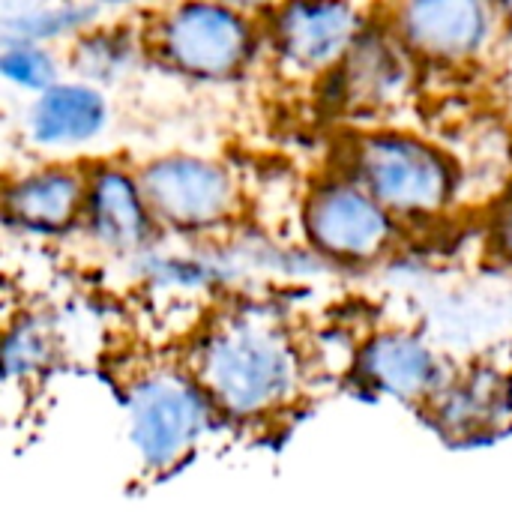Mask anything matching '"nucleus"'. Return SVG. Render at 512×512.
Here are the masks:
<instances>
[{"label": "nucleus", "instance_id": "nucleus-1", "mask_svg": "<svg viewBox=\"0 0 512 512\" xmlns=\"http://www.w3.org/2000/svg\"><path fill=\"white\" fill-rule=\"evenodd\" d=\"M186 366L219 420L240 426L285 417L309 387V360L294 327L255 300L219 309L198 330Z\"/></svg>", "mask_w": 512, "mask_h": 512}, {"label": "nucleus", "instance_id": "nucleus-2", "mask_svg": "<svg viewBox=\"0 0 512 512\" xmlns=\"http://www.w3.org/2000/svg\"><path fill=\"white\" fill-rule=\"evenodd\" d=\"M336 174L366 189L399 222L444 216L459 195L456 162L429 138L402 129L351 132Z\"/></svg>", "mask_w": 512, "mask_h": 512}, {"label": "nucleus", "instance_id": "nucleus-3", "mask_svg": "<svg viewBox=\"0 0 512 512\" xmlns=\"http://www.w3.org/2000/svg\"><path fill=\"white\" fill-rule=\"evenodd\" d=\"M129 441L150 477L180 471L210 435L219 414L186 363L147 360L120 381Z\"/></svg>", "mask_w": 512, "mask_h": 512}, {"label": "nucleus", "instance_id": "nucleus-4", "mask_svg": "<svg viewBox=\"0 0 512 512\" xmlns=\"http://www.w3.org/2000/svg\"><path fill=\"white\" fill-rule=\"evenodd\" d=\"M144 51L168 72L195 81L240 78L258 51V24L225 3H174L144 12Z\"/></svg>", "mask_w": 512, "mask_h": 512}, {"label": "nucleus", "instance_id": "nucleus-5", "mask_svg": "<svg viewBox=\"0 0 512 512\" xmlns=\"http://www.w3.org/2000/svg\"><path fill=\"white\" fill-rule=\"evenodd\" d=\"M135 177L159 231L186 237L222 234L243 213L240 180L216 159L168 153L135 168Z\"/></svg>", "mask_w": 512, "mask_h": 512}, {"label": "nucleus", "instance_id": "nucleus-6", "mask_svg": "<svg viewBox=\"0 0 512 512\" xmlns=\"http://www.w3.org/2000/svg\"><path fill=\"white\" fill-rule=\"evenodd\" d=\"M300 225L312 255L330 264H378L399 240V219L342 174L306 192Z\"/></svg>", "mask_w": 512, "mask_h": 512}, {"label": "nucleus", "instance_id": "nucleus-7", "mask_svg": "<svg viewBox=\"0 0 512 512\" xmlns=\"http://www.w3.org/2000/svg\"><path fill=\"white\" fill-rule=\"evenodd\" d=\"M384 15L414 57L459 66L477 60L495 42L504 9L477 0H420L390 6Z\"/></svg>", "mask_w": 512, "mask_h": 512}, {"label": "nucleus", "instance_id": "nucleus-8", "mask_svg": "<svg viewBox=\"0 0 512 512\" xmlns=\"http://www.w3.org/2000/svg\"><path fill=\"white\" fill-rule=\"evenodd\" d=\"M354 369L363 387L423 414L453 381L459 366H453L426 333L393 327L366 336Z\"/></svg>", "mask_w": 512, "mask_h": 512}, {"label": "nucleus", "instance_id": "nucleus-9", "mask_svg": "<svg viewBox=\"0 0 512 512\" xmlns=\"http://www.w3.org/2000/svg\"><path fill=\"white\" fill-rule=\"evenodd\" d=\"M369 27L366 9L348 3H288L270 9V48L291 75H330Z\"/></svg>", "mask_w": 512, "mask_h": 512}, {"label": "nucleus", "instance_id": "nucleus-10", "mask_svg": "<svg viewBox=\"0 0 512 512\" xmlns=\"http://www.w3.org/2000/svg\"><path fill=\"white\" fill-rule=\"evenodd\" d=\"M414 54L396 39L387 24L369 21L342 63L327 75L333 105L354 117H372L396 108L414 81Z\"/></svg>", "mask_w": 512, "mask_h": 512}, {"label": "nucleus", "instance_id": "nucleus-11", "mask_svg": "<svg viewBox=\"0 0 512 512\" xmlns=\"http://www.w3.org/2000/svg\"><path fill=\"white\" fill-rule=\"evenodd\" d=\"M423 417L453 447H477L510 435V372L480 360L456 369Z\"/></svg>", "mask_w": 512, "mask_h": 512}, {"label": "nucleus", "instance_id": "nucleus-12", "mask_svg": "<svg viewBox=\"0 0 512 512\" xmlns=\"http://www.w3.org/2000/svg\"><path fill=\"white\" fill-rule=\"evenodd\" d=\"M81 228L102 249L126 261H138L156 249L159 225L141 195L135 171L117 162L90 165V186Z\"/></svg>", "mask_w": 512, "mask_h": 512}, {"label": "nucleus", "instance_id": "nucleus-13", "mask_svg": "<svg viewBox=\"0 0 512 512\" xmlns=\"http://www.w3.org/2000/svg\"><path fill=\"white\" fill-rule=\"evenodd\" d=\"M87 186L90 168L69 162H54L9 177L3 192L6 225L39 237L66 234L84 219Z\"/></svg>", "mask_w": 512, "mask_h": 512}, {"label": "nucleus", "instance_id": "nucleus-14", "mask_svg": "<svg viewBox=\"0 0 512 512\" xmlns=\"http://www.w3.org/2000/svg\"><path fill=\"white\" fill-rule=\"evenodd\" d=\"M111 123L105 90L84 81H60L33 96L24 114V135L39 150H75L96 141Z\"/></svg>", "mask_w": 512, "mask_h": 512}, {"label": "nucleus", "instance_id": "nucleus-15", "mask_svg": "<svg viewBox=\"0 0 512 512\" xmlns=\"http://www.w3.org/2000/svg\"><path fill=\"white\" fill-rule=\"evenodd\" d=\"M141 60H147L141 24L126 21H105L72 39L66 51V66L75 81H84L99 90L135 75Z\"/></svg>", "mask_w": 512, "mask_h": 512}, {"label": "nucleus", "instance_id": "nucleus-16", "mask_svg": "<svg viewBox=\"0 0 512 512\" xmlns=\"http://www.w3.org/2000/svg\"><path fill=\"white\" fill-rule=\"evenodd\" d=\"M111 6L99 3H3L0 6V42H36L78 39L81 33L105 24Z\"/></svg>", "mask_w": 512, "mask_h": 512}, {"label": "nucleus", "instance_id": "nucleus-17", "mask_svg": "<svg viewBox=\"0 0 512 512\" xmlns=\"http://www.w3.org/2000/svg\"><path fill=\"white\" fill-rule=\"evenodd\" d=\"M63 360V336L51 315L21 312L6 327L3 339V375L9 387L36 384L51 375Z\"/></svg>", "mask_w": 512, "mask_h": 512}, {"label": "nucleus", "instance_id": "nucleus-18", "mask_svg": "<svg viewBox=\"0 0 512 512\" xmlns=\"http://www.w3.org/2000/svg\"><path fill=\"white\" fill-rule=\"evenodd\" d=\"M0 72L9 84L36 96L63 81L57 54L36 42H0Z\"/></svg>", "mask_w": 512, "mask_h": 512}, {"label": "nucleus", "instance_id": "nucleus-19", "mask_svg": "<svg viewBox=\"0 0 512 512\" xmlns=\"http://www.w3.org/2000/svg\"><path fill=\"white\" fill-rule=\"evenodd\" d=\"M489 240H492V252L512 267V201H507L495 216Z\"/></svg>", "mask_w": 512, "mask_h": 512}, {"label": "nucleus", "instance_id": "nucleus-20", "mask_svg": "<svg viewBox=\"0 0 512 512\" xmlns=\"http://www.w3.org/2000/svg\"><path fill=\"white\" fill-rule=\"evenodd\" d=\"M510 411H512V372H510Z\"/></svg>", "mask_w": 512, "mask_h": 512}]
</instances>
